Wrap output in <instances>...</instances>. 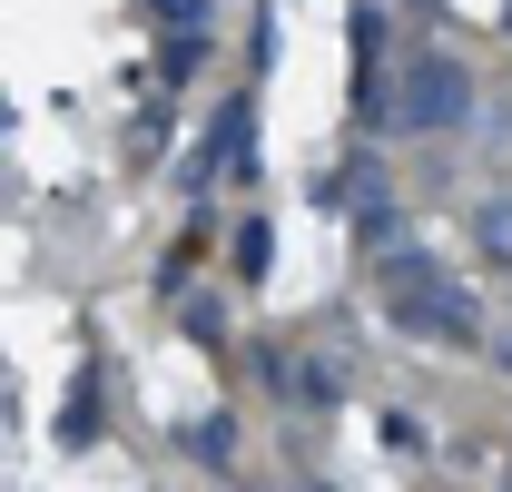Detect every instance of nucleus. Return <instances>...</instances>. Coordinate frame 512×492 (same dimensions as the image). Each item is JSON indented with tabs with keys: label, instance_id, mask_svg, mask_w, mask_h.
I'll use <instances>...</instances> for the list:
<instances>
[{
	"label": "nucleus",
	"instance_id": "obj_1",
	"mask_svg": "<svg viewBox=\"0 0 512 492\" xmlns=\"http://www.w3.org/2000/svg\"><path fill=\"white\" fill-rule=\"evenodd\" d=\"M473 119V69L453 50H404L394 99H384V138H453Z\"/></svg>",
	"mask_w": 512,
	"mask_h": 492
},
{
	"label": "nucleus",
	"instance_id": "obj_2",
	"mask_svg": "<svg viewBox=\"0 0 512 492\" xmlns=\"http://www.w3.org/2000/svg\"><path fill=\"white\" fill-rule=\"evenodd\" d=\"M394 325H404V335H424V345H483V335H493V325H483V296H473V286H453V276L414 286V296H394Z\"/></svg>",
	"mask_w": 512,
	"mask_h": 492
},
{
	"label": "nucleus",
	"instance_id": "obj_3",
	"mask_svg": "<svg viewBox=\"0 0 512 492\" xmlns=\"http://www.w3.org/2000/svg\"><path fill=\"white\" fill-rule=\"evenodd\" d=\"M247 148H256V99L237 89L217 119H207V148L188 158V187H207V178H227V168H247Z\"/></svg>",
	"mask_w": 512,
	"mask_h": 492
},
{
	"label": "nucleus",
	"instance_id": "obj_4",
	"mask_svg": "<svg viewBox=\"0 0 512 492\" xmlns=\"http://www.w3.org/2000/svg\"><path fill=\"white\" fill-rule=\"evenodd\" d=\"M256 384H266V394H286V404H306V414L335 404V374H325L316 355H276V345H266V355H256Z\"/></svg>",
	"mask_w": 512,
	"mask_h": 492
},
{
	"label": "nucleus",
	"instance_id": "obj_5",
	"mask_svg": "<svg viewBox=\"0 0 512 492\" xmlns=\"http://www.w3.org/2000/svg\"><path fill=\"white\" fill-rule=\"evenodd\" d=\"M188 463L227 473V463H237V414H197V424H188Z\"/></svg>",
	"mask_w": 512,
	"mask_h": 492
},
{
	"label": "nucleus",
	"instance_id": "obj_6",
	"mask_svg": "<svg viewBox=\"0 0 512 492\" xmlns=\"http://www.w3.org/2000/svg\"><path fill=\"white\" fill-rule=\"evenodd\" d=\"M473 237H483L493 266H512V197H483V207H473Z\"/></svg>",
	"mask_w": 512,
	"mask_h": 492
},
{
	"label": "nucleus",
	"instance_id": "obj_7",
	"mask_svg": "<svg viewBox=\"0 0 512 492\" xmlns=\"http://www.w3.org/2000/svg\"><path fill=\"white\" fill-rule=\"evenodd\" d=\"M266 256H276V237H266V227H247V237H237V276H266Z\"/></svg>",
	"mask_w": 512,
	"mask_h": 492
},
{
	"label": "nucleus",
	"instance_id": "obj_8",
	"mask_svg": "<svg viewBox=\"0 0 512 492\" xmlns=\"http://www.w3.org/2000/svg\"><path fill=\"white\" fill-rule=\"evenodd\" d=\"M483 355H493V374H512V325H493V335H483Z\"/></svg>",
	"mask_w": 512,
	"mask_h": 492
},
{
	"label": "nucleus",
	"instance_id": "obj_9",
	"mask_svg": "<svg viewBox=\"0 0 512 492\" xmlns=\"http://www.w3.org/2000/svg\"><path fill=\"white\" fill-rule=\"evenodd\" d=\"M503 30H512V0H503Z\"/></svg>",
	"mask_w": 512,
	"mask_h": 492
}]
</instances>
